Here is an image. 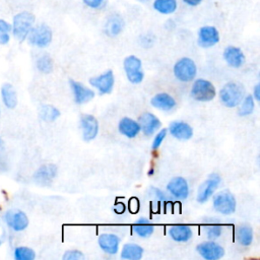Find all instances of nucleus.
I'll return each mask as SVG.
<instances>
[{
  "mask_svg": "<svg viewBox=\"0 0 260 260\" xmlns=\"http://www.w3.org/2000/svg\"><path fill=\"white\" fill-rule=\"evenodd\" d=\"M36 23V16L29 11H19L13 15L11 24V35L17 42L22 43L26 41V38Z\"/></svg>",
  "mask_w": 260,
  "mask_h": 260,
  "instance_id": "f257e3e1",
  "label": "nucleus"
},
{
  "mask_svg": "<svg viewBox=\"0 0 260 260\" xmlns=\"http://www.w3.org/2000/svg\"><path fill=\"white\" fill-rule=\"evenodd\" d=\"M1 221L7 231L14 234L24 232L29 225V218L25 211L19 208H6L1 213Z\"/></svg>",
  "mask_w": 260,
  "mask_h": 260,
  "instance_id": "f03ea898",
  "label": "nucleus"
},
{
  "mask_svg": "<svg viewBox=\"0 0 260 260\" xmlns=\"http://www.w3.org/2000/svg\"><path fill=\"white\" fill-rule=\"evenodd\" d=\"M245 96V87L237 81L225 83L219 91V100L221 104L228 108L237 107Z\"/></svg>",
  "mask_w": 260,
  "mask_h": 260,
  "instance_id": "7ed1b4c3",
  "label": "nucleus"
},
{
  "mask_svg": "<svg viewBox=\"0 0 260 260\" xmlns=\"http://www.w3.org/2000/svg\"><path fill=\"white\" fill-rule=\"evenodd\" d=\"M53 39V32L51 27L46 23L35 24L30 29L26 42L38 49L47 48Z\"/></svg>",
  "mask_w": 260,
  "mask_h": 260,
  "instance_id": "20e7f679",
  "label": "nucleus"
},
{
  "mask_svg": "<svg viewBox=\"0 0 260 260\" xmlns=\"http://www.w3.org/2000/svg\"><path fill=\"white\" fill-rule=\"evenodd\" d=\"M212 205L215 211L218 213L230 215L236 211L237 201L235 196L230 191L222 190L213 196Z\"/></svg>",
  "mask_w": 260,
  "mask_h": 260,
  "instance_id": "39448f33",
  "label": "nucleus"
},
{
  "mask_svg": "<svg viewBox=\"0 0 260 260\" xmlns=\"http://www.w3.org/2000/svg\"><path fill=\"white\" fill-rule=\"evenodd\" d=\"M197 74L195 62L189 57L179 59L174 65V75L181 82L192 81Z\"/></svg>",
  "mask_w": 260,
  "mask_h": 260,
  "instance_id": "423d86ee",
  "label": "nucleus"
},
{
  "mask_svg": "<svg viewBox=\"0 0 260 260\" xmlns=\"http://www.w3.org/2000/svg\"><path fill=\"white\" fill-rule=\"evenodd\" d=\"M216 95V89L214 85L203 78L196 79L191 87V96L198 102L212 101Z\"/></svg>",
  "mask_w": 260,
  "mask_h": 260,
  "instance_id": "0eeeda50",
  "label": "nucleus"
},
{
  "mask_svg": "<svg viewBox=\"0 0 260 260\" xmlns=\"http://www.w3.org/2000/svg\"><path fill=\"white\" fill-rule=\"evenodd\" d=\"M123 67L127 76V79L133 83L138 84L144 78V72L142 69V62L141 60L134 56L130 55L124 59Z\"/></svg>",
  "mask_w": 260,
  "mask_h": 260,
  "instance_id": "6e6552de",
  "label": "nucleus"
},
{
  "mask_svg": "<svg viewBox=\"0 0 260 260\" xmlns=\"http://www.w3.org/2000/svg\"><path fill=\"white\" fill-rule=\"evenodd\" d=\"M58 174V168L56 165L47 162L41 165L32 174V181L39 186H49L52 184Z\"/></svg>",
  "mask_w": 260,
  "mask_h": 260,
  "instance_id": "1a4fd4ad",
  "label": "nucleus"
},
{
  "mask_svg": "<svg viewBox=\"0 0 260 260\" xmlns=\"http://www.w3.org/2000/svg\"><path fill=\"white\" fill-rule=\"evenodd\" d=\"M220 181L221 179L219 175L215 173L209 175V177L199 186L197 192V201L199 203H205L206 201H208L219 186Z\"/></svg>",
  "mask_w": 260,
  "mask_h": 260,
  "instance_id": "9d476101",
  "label": "nucleus"
},
{
  "mask_svg": "<svg viewBox=\"0 0 260 260\" xmlns=\"http://www.w3.org/2000/svg\"><path fill=\"white\" fill-rule=\"evenodd\" d=\"M196 251L205 260H218L224 255L223 247L213 240L198 244Z\"/></svg>",
  "mask_w": 260,
  "mask_h": 260,
  "instance_id": "9b49d317",
  "label": "nucleus"
},
{
  "mask_svg": "<svg viewBox=\"0 0 260 260\" xmlns=\"http://www.w3.org/2000/svg\"><path fill=\"white\" fill-rule=\"evenodd\" d=\"M89 83L102 94L110 93L115 84V76L112 70H107L100 75L89 78Z\"/></svg>",
  "mask_w": 260,
  "mask_h": 260,
  "instance_id": "f8f14e48",
  "label": "nucleus"
},
{
  "mask_svg": "<svg viewBox=\"0 0 260 260\" xmlns=\"http://www.w3.org/2000/svg\"><path fill=\"white\" fill-rule=\"evenodd\" d=\"M0 102L6 110H14L18 105V94L15 86L10 82H3L0 86Z\"/></svg>",
  "mask_w": 260,
  "mask_h": 260,
  "instance_id": "ddd939ff",
  "label": "nucleus"
},
{
  "mask_svg": "<svg viewBox=\"0 0 260 260\" xmlns=\"http://www.w3.org/2000/svg\"><path fill=\"white\" fill-rule=\"evenodd\" d=\"M80 126L82 130V138L85 141L93 140L99 133V122L96 118L90 114H84L80 118Z\"/></svg>",
  "mask_w": 260,
  "mask_h": 260,
  "instance_id": "4468645a",
  "label": "nucleus"
},
{
  "mask_svg": "<svg viewBox=\"0 0 260 260\" xmlns=\"http://www.w3.org/2000/svg\"><path fill=\"white\" fill-rule=\"evenodd\" d=\"M219 32L216 27L204 25L198 31V45L202 48H210L219 42Z\"/></svg>",
  "mask_w": 260,
  "mask_h": 260,
  "instance_id": "2eb2a0df",
  "label": "nucleus"
},
{
  "mask_svg": "<svg viewBox=\"0 0 260 260\" xmlns=\"http://www.w3.org/2000/svg\"><path fill=\"white\" fill-rule=\"evenodd\" d=\"M138 123L140 126V131L143 132L146 136H151L160 128V121L159 119L152 113L146 112L139 116Z\"/></svg>",
  "mask_w": 260,
  "mask_h": 260,
  "instance_id": "dca6fc26",
  "label": "nucleus"
},
{
  "mask_svg": "<svg viewBox=\"0 0 260 260\" xmlns=\"http://www.w3.org/2000/svg\"><path fill=\"white\" fill-rule=\"evenodd\" d=\"M169 193L180 200L186 199L189 195V185L183 177H174L167 185Z\"/></svg>",
  "mask_w": 260,
  "mask_h": 260,
  "instance_id": "f3484780",
  "label": "nucleus"
},
{
  "mask_svg": "<svg viewBox=\"0 0 260 260\" xmlns=\"http://www.w3.org/2000/svg\"><path fill=\"white\" fill-rule=\"evenodd\" d=\"M69 84H70L71 90L73 92L74 102L78 105H82V104H85V103L91 101L95 95L94 91L92 89L86 87L85 85H83L82 83H80L78 81L70 79Z\"/></svg>",
  "mask_w": 260,
  "mask_h": 260,
  "instance_id": "a211bd4d",
  "label": "nucleus"
},
{
  "mask_svg": "<svg viewBox=\"0 0 260 260\" xmlns=\"http://www.w3.org/2000/svg\"><path fill=\"white\" fill-rule=\"evenodd\" d=\"M100 248L107 254H116L120 247V238L111 233H105L100 235L98 240Z\"/></svg>",
  "mask_w": 260,
  "mask_h": 260,
  "instance_id": "6ab92c4d",
  "label": "nucleus"
},
{
  "mask_svg": "<svg viewBox=\"0 0 260 260\" xmlns=\"http://www.w3.org/2000/svg\"><path fill=\"white\" fill-rule=\"evenodd\" d=\"M169 131L178 140H188L193 136V128L184 121H174L169 126Z\"/></svg>",
  "mask_w": 260,
  "mask_h": 260,
  "instance_id": "aec40b11",
  "label": "nucleus"
},
{
  "mask_svg": "<svg viewBox=\"0 0 260 260\" xmlns=\"http://www.w3.org/2000/svg\"><path fill=\"white\" fill-rule=\"evenodd\" d=\"M223 59L233 68H240L245 63V55L242 50L235 46H228L223 51Z\"/></svg>",
  "mask_w": 260,
  "mask_h": 260,
  "instance_id": "412c9836",
  "label": "nucleus"
},
{
  "mask_svg": "<svg viewBox=\"0 0 260 260\" xmlns=\"http://www.w3.org/2000/svg\"><path fill=\"white\" fill-rule=\"evenodd\" d=\"M169 236L178 243H186L188 242L192 236H193V231L190 225L188 224H183V223H178V224H173L169 228Z\"/></svg>",
  "mask_w": 260,
  "mask_h": 260,
  "instance_id": "4be33fe9",
  "label": "nucleus"
},
{
  "mask_svg": "<svg viewBox=\"0 0 260 260\" xmlns=\"http://www.w3.org/2000/svg\"><path fill=\"white\" fill-rule=\"evenodd\" d=\"M118 128H119V132L122 135L130 139L136 137L140 132L139 123L128 117H124L120 120Z\"/></svg>",
  "mask_w": 260,
  "mask_h": 260,
  "instance_id": "5701e85b",
  "label": "nucleus"
},
{
  "mask_svg": "<svg viewBox=\"0 0 260 260\" xmlns=\"http://www.w3.org/2000/svg\"><path fill=\"white\" fill-rule=\"evenodd\" d=\"M150 104L160 111H171L176 107L175 99L167 92H159L153 95L150 100Z\"/></svg>",
  "mask_w": 260,
  "mask_h": 260,
  "instance_id": "b1692460",
  "label": "nucleus"
},
{
  "mask_svg": "<svg viewBox=\"0 0 260 260\" xmlns=\"http://www.w3.org/2000/svg\"><path fill=\"white\" fill-rule=\"evenodd\" d=\"M133 232L140 238L150 237L154 232V225L145 217L138 218L132 225Z\"/></svg>",
  "mask_w": 260,
  "mask_h": 260,
  "instance_id": "393cba45",
  "label": "nucleus"
},
{
  "mask_svg": "<svg viewBox=\"0 0 260 260\" xmlns=\"http://www.w3.org/2000/svg\"><path fill=\"white\" fill-rule=\"evenodd\" d=\"M143 248L135 243H127L122 247L121 258L126 260H139L143 256Z\"/></svg>",
  "mask_w": 260,
  "mask_h": 260,
  "instance_id": "a878e982",
  "label": "nucleus"
},
{
  "mask_svg": "<svg viewBox=\"0 0 260 260\" xmlns=\"http://www.w3.org/2000/svg\"><path fill=\"white\" fill-rule=\"evenodd\" d=\"M124 27L123 19L119 15H112L107 19L105 25V31L110 37L118 36Z\"/></svg>",
  "mask_w": 260,
  "mask_h": 260,
  "instance_id": "bb28decb",
  "label": "nucleus"
},
{
  "mask_svg": "<svg viewBox=\"0 0 260 260\" xmlns=\"http://www.w3.org/2000/svg\"><path fill=\"white\" fill-rule=\"evenodd\" d=\"M236 238L241 246L248 247L253 242V230L249 224H241L236 231Z\"/></svg>",
  "mask_w": 260,
  "mask_h": 260,
  "instance_id": "cd10ccee",
  "label": "nucleus"
},
{
  "mask_svg": "<svg viewBox=\"0 0 260 260\" xmlns=\"http://www.w3.org/2000/svg\"><path fill=\"white\" fill-rule=\"evenodd\" d=\"M60 111L53 105H42L39 109V116L44 122H54L60 117Z\"/></svg>",
  "mask_w": 260,
  "mask_h": 260,
  "instance_id": "c85d7f7f",
  "label": "nucleus"
},
{
  "mask_svg": "<svg viewBox=\"0 0 260 260\" xmlns=\"http://www.w3.org/2000/svg\"><path fill=\"white\" fill-rule=\"evenodd\" d=\"M36 257V251L28 246L17 245L12 249V258L14 260H35Z\"/></svg>",
  "mask_w": 260,
  "mask_h": 260,
  "instance_id": "c756f323",
  "label": "nucleus"
},
{
  "mask_svg": "<svg viewBox=\"0 0 260 260\" xmlns=\"http://www.w3.org/2000/svg\"><path fill=\"white\" fill-rule=\"evenodd\" d=\"M36 68L40 73L49 74L53 71L54 62L50 55L42 54L36 60Z\"/></svg>",
  "mask_w": 260,
  "mask_h": 260,
  "instance_id": "7c9ffc66",
  "label": "nucleus"
},
{
  "mask_svg": "<svg viewBox=\"0 0 260 260\" xmlns=\"http://www.w3.org/2000/svg\"><path fill=\"white\" fill-rule=\"evenodd\" d=\"M153 8L161 14H171L177 9L176 0H154Z\"/></svg>",
  "mask_w": 260,
  "mask_h": 260,
  "instance_id": "2f4dec72",
  "label": "nucleus"
},
{
  "mask_svg": "<svg viewBox=\"0 0 260 260\" xmlns=\"http://www.w3.org/2000/svg\"><path fill=\"white\" fill-rule=\"evenodd\" d=\"M238 106H239L238 114L240 116H242V117L249 116L253 113V111L255 109V100L252 96V94L245 95Z\"/></svg>",
  "mask_w": 260,
  "mask_h": 260,
  "instance_id": "473e14b6",
  "label": "nucleus"
},
{
  "mask_svg": "<svg viewBox=\"0 0 260 260\" xmlns=\"http://www.w3.org/2000/svg\"><path fill=\"white\" fill-rule=\"evenodd\" d=\"M12 38L11 24L4 18L0 17V46H6Z\"/></svg>",
  "mask_w": 260,
  "mask_h": 260,
  "instance_id": "72a5a7b5",
  "label": "nucleus"
},
{
  "mask_svg": "<svg viewBox=\"0 0 260 260\" xmlns=\"http://www.w3.org/2000/svg\"><path fill=\"white\" fill-rule=\"evenodd\" d=\"M205 234L209 240H215L222 234V225L218 222H210L205 225Z\"/></svg>",
  "mask_w": 260,
  "mask_h": 260,
  "instance_id": "f704fd0d",
  "label": "nucleus"
},
{
  "mask_svg": "<svg viewBox=\"0 0 260 260\" xmlns=\"http://www.w3.org/2000/svg\"><path fill=\"white\" fill-rule=\"evenodd\" d=\"M85 257L83 253L79 250H67L63 256V260H83Z\"/></svg>",
  "mask_w": 260,
  "mask_h": 260,
  "instance_id": "c9c22d12",
  "label": "nucleus"
},
{
  "mask_svg": "<svg viewBox=\"0 0 260 260\" xmlns=\"http://www.w3.org/2000/svg\"><path fill=\"white\" fill-rule=\"evenodd\" d=\"M166 136H167V129H161V130H159V131L156 133V135L154 136L153 140H152V144H151L152 149H157V148L160 146V144L162 143V141L165 140Z\"/></svg>",
  "mask_w": 260,
  "mask_h": 260,
  "instance_id": "e433bc0d",
  "label": "nucleus"
},
{
  "mask_svg": "<svg viewBox=\"0 0 260 260\" xmlns=\"http://www.w3.org/2000/svg\"><path fill=\"white\" fill-rule=\"evenodd\" d=\"M83 2L90 8H98L102 5L104 0H83Z\"/></svg>",
  "mask_w": 260,
  "mask_h": 260,
  "instance_id": "4c0bfd02",
  "label": "nucleus"
},
{
  "mask_svg": "<svg viewBox=\"0 0 260 260\" xmlns=\"http://www.w3.org/2000/svg\"><path fill=\"white\" fill-rule=\"evenodd\" d=\"M113 210L117 213V214H122L125 211V205L124 203L121 202H117L114 206H113Z\"/></svg>",
  "mask_w": 260,
  "mask_h": 260,
  "instance_id": "58836bf2",
  "label": "nucleus"
},
{
  "mask_svg": "<svg viewBox=\"0 0 260 260\" xmlns=\"http://www.w3.org/2000/svg\"><path fill=\"white\" fill-rule=\"evenodd\" d=\"M253 98H254V100H256V101H259L260 100V84L259 83H257L255 86H254V88H253V95H252Z\"/></svg>",
  "mask_w": 260,
  "mask_h": 260,
  "instance_id": "ea45409f",
  "label": "nucleus"
},
{
  "mask_svg": "<svg viewBox=\"0 0 260 260\" xmlns=\"http://www.w3.org/2000/svg\"><path fill=\"white\" fill-rule=\"evenodd\" d=\"M183 1L189 6H197L202 2V0H183Z\"/></svg>",
  "mask_w": 260,
  "mask_h": 260,
  "instance_id": "a19ab883",
  "label": "nucleus"
},
{
  "mask_svg": "<svg viewBox=\"0 0 260 260\" xmlns=\"http://www.w3.org/2000/svg\"><path fill=\"white\" fill-rule=\"evenodd\" d=\"M7 238H8V236H5V235H4V233L0 234V248H1L5 243H6Z\"/></svg>",
  "mask_w": 260,
  "mask_h": 260,
  "instance_id": "79ce46f5",
  "label": "nucleus"
},
{
  "mask_svg": "<svg viewBox=\"0 0 260 260\" xmlns=\"http://www.w3.org/2000/svg\"><path fill=\"white\" fill-rule=\"evenodd\" d=\"M139 2H141V3H146V2H148V1H150V0H138Z\"/></svg>",
  "mask_w": 260,
  "mask_h": 260,
  "instance_id": "37998d69",
  "label": "nucleus"
},
{
  "mask_svg": "<svg viewBox=\"0 0 260 260\" xmlns=\"http://www.w3.org/2000/svg\"><path fill=\"white\" fill-rule=\"evenodd\" d=\"M1 113H2V105H1V102H0V116H1Z\"/></svg>",
  "mask_w": 260,
  "mask_h": 260,
  "instance_id": "c03bdc74",
  "label": "nucleus"
},
{
  "mask_svg": "<svg viewBox=\"0 0 260 260\" xmlns=\"http://www.w3.org/2000/svg\"><path fill=\"white\" fill-rule=\"evenodd\" d=\"M2 146V138H1V136H0V147Z\"/></svg>",
  "mask_w": 260,
  "mask_h": 260,
  "instance_id": "a18cd8bd",
  "label": "nucleus"
},
{
  "mask_svg": "<svg viewBox=\"0 0 260 260\" xmlns=\"http://www.w3.org/2000/svg\"><path fill=\"white\" fill-rule=\"evenodd\" d=\"M1 223H2V221H1V213H0V226H1Z\"/></svg>",
  "mask_w": 260,
  "mask_h": 260,
  "instance_id": "49530a36",
  "label": "nucleus"
}]
</instances>
